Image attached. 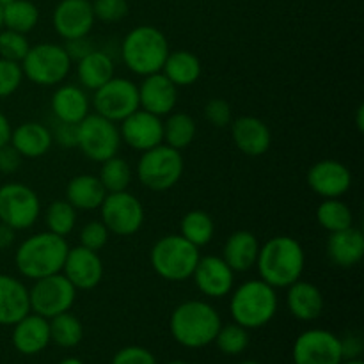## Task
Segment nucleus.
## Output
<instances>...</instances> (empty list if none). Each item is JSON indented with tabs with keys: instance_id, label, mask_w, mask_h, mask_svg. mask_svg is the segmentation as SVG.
Masks as SVG:
<instances>
[{
	"instance_id": "79ce46f5",
	"label": "nucleus",
	"mask_w": 364,
	"mask_h": 364,
	"mask_svg": "<svg viewBox=\"0 0 364 364\" xmlns=\"http://www.w3.org/2000/svg\"><path fill=\"white\" fill-rule=\"evenodd\" d=\"M109 237L110 231L107 230V226L102 220H89V223L84 224V228L80 230V235H78V242H80V244L78 245L98 252L109 244Z\"/></svg>"
},
{
	"instance_id": "39448f33",
	"label": "nucleus",
	"mask_w": 364,
	"mask_h": 364,
	"mask_svg": "<svg viewBox=\"0 0 364 364\" xmlns=\"http://www.w3.org/2000/svg\"><path fill=\"white\" fill-rule=\"evenodd\" d=\"M169 52L166 34L153 25H139L132 28L121 45L124 66L139 77H148L162 71Z\"/></svg>"
},
{
	"instance_id": "f8f14e48",
	"label": "nucleus",
	"mask_w": 364,
	"mask_h": 364,
	"mask_svg": "<svg viewBox=\"0 0 364 364\" xmlns=\"http://www.w3.org/2000/svg\"><path fill=\"white\" fill-rule=\"evenodd\" d=\"M98 210L102 213L100 220L105 224L107 230L119 237H132L137 233L146 219L142 203L128 191L107 194Z\"/></svg>"
},
{
	"instance_id": "423d86ee",
	"label": "nucleus",
	"mask_w": 364,
	"mask_h": 364,
	"mask_svg": "<svg viewBox=\"0 0 364 364\" xmlns=\"http://www.w3.org/2000/svg\"><path fill=\"white\" fill-rule=\"evenodd\" d=\"M199 258V249L180 233L159 238L149 251V263L155 274L171 283L191 279Z\"/></svg>"
},
{
	"instance_id": "dca6fc26",
	"label": "nucleus",
	"mask_w": 364,
	"mask_h": 364,
	"mask_svg": "<svg viewBox=\"0 0 364 364\" xmlns=\"http://www.w3.org/2000/svg\"><path fill=\"white\" fill-rule=\"evenodd\" d=\"M91 0H60L52 14V23L63 39L87 38L95 27Z\"/></svg>"
},
{
	"instance_id": "49530a36",
	"label": "nucleus",
	"mask_w": 364,
	"mask_h": 364,
	"mask_svg": "<svg viewBox=\"0 0 364 364\" xmlns=\"http://www.w3.org/2000/svg\"><path fill=\"white\" fill-rule=\"evenodd\" d=\"M77 124L55 121V127H53L52 130L53 142H57V144L63 146V148H77Z\"/></svg>"
},
{
	"instance_id": "58836bf2",
	"label": "nucleus",
	"mask_w": 364,
	"mask_h": 364,
	"mask_svg": "<svg viewBox=\"0 0 364 364\" xmlns=\"http://www.w3.org/2000/svg\"><path fill=\"white\" fill-rule=\"evenodd\" d=\"M213 343L217 345L223 354L226 355H240L247 350L251 338H249V331L245 327L238 326V323H226L220 326L219 333H217Z\"/></svg>"
},
{
	"instance_id": "4be33fe9",
	"label": "nucleus",
	"mask_w": 364,
	"mask_h": 364,
	"mask_svg": "<svg viewBox=\"0 0 364 364\" xmlns=\"http://www.w3.org/2000/svg\"><path fill=\"white\" fill-rule=\"evenodd\" d=\"M11 340H13V347L21 355L41 354L52 343L48 318L31 311L14 323Z\"/></svg>"
},
{
	"instance_id": "c85d7f7f",
	"label": "nucleus",
	"mask_w": 364,
	"mask_h": 364,
	"mask_svg": "<svg viewBox=\"0 0 364 364\" xmlns=\"http://www.w3.org/2000/svg\"><path fill=\"white\" fill-rule=\"evenodd\" d=\"M107 191L95 174H77L66 185V201L80 212H92L102 206Z\"/></svg>"
},
{
	"instance_id": "e433bc0d",
	"label": "nucleus",
	"mask_w": 364,
	"mask_h": 364,
	"mask_svg": "<svg viewBox=\"0 0 364 364\" xmlns=\"http://www.w3.org/2000/svg\"><path fill=\"white\" fill-rule=\"evenodd\" d=\"M98 178L102 181L103 188L107 191V194H110V192L128 191L134 173H132V167L127 160L114 155L109 160H105V162H102Z\"/></svg>"
},
{
	"instance_id": "a18cd8bd",
	"label": "nucleus",
	"mask_w": 364,
	"mask_h": 364,
	"mask_svg": "<svg viewBox=\"0 0 364 364\" xmlns=\"http://www.w3.org/2000/svg\"><path fill=\"white\" fill-rule=\"evenodd\" d=\"M110 364H156V358L151 350L139 345H128L116 352Z\"/></svg>"
},
{
	"instance_id": "7ed1b4c3",
	"label": "nucleus",
	"mask_w": 364,
	"mask_h": 364,
	"mask_svg": "<svg viewBox=\"0 0 364 364\" xmlns=\"http://www.w3.org/2000/svg\"><path fill=\"white\" fill-rule=\"evenodd\" d=\"M68 251H70V245L66 238L50 233V231H41V233L31 235L18 245L14 252V265L25 279H41L52 274L63 272Z\"/></svg>"
},
{
	"instance_id": "a211bd4d",
	"label": "nucleus",
	"mask_w": 364,
	"mask_h": 364,
	"mask_svg": "<svg viewBox=\"0 0 364 364\" xmlns=\"http://www.w3.org/2000/svg\"><path fill=\"white\" fill-rule=\"evenodd\" d=\"M196 287L210 299H220L235 288V272L220 256H201L192 274Z\"/></svg>"
},
{
	"instance_id": "72a5a7b5",
	"label": "nucleus",
	"mask_w": 364,
	"mask_h": 364,
	"mask_svg": "<svg viewBox=\"0 0 364 364\" xmlns=\"http://www.w3.org/2000/svg\"><path fill=\"white\" fill-rule=\"evenodd\" d=\"M180 235L198 249L205 247L212 242L215 235L213 219L203 210H191L183 215L180 223Z\"/></svg>"
},
{
	"instance_id": "4c0bfd02",
	"label": "nucleus",
	"mask_w": 364,
	"mask_h": 364,
	"mask_svg": "<svg viewBox=\"0 0 364 364\" xmlns=\"http://www.w3.org/2000/svg\"><path fill=\"white\" fill-rule=\"evenodd\" d=\"M45 224L46 231L66 238L77 226V210L66 199H57L46 206Z\"/></svg>"
},
{
	"instance_id": "052dcab7",
	"label": "nucleus",
	"mask_w": 364,
	"mask_h": 364,
	"mask_svg": "<svg viewBox=\"0 0 364 364\" xmlns=\"http://www.w3.org/2000/svg\"><path fill=\"white\" fill-rule=\"evenodd\" d=\"M167 364H188V363H183V361H171V363H167Z\"/></svg>"
},
{
	"instance_id": "473e14b6",
	"label": "nucleus",
	"mask_w": 364,
	"mask_h": 364,
	"mask_svg": "<svg viewBox=\"0 0 364 364\" xmlns=\"http://www.w3.org/2000/svg\"><path fill=\"white\" fill-rule=\"evenodd\" d=\"M316 223L320 224L322 230L336 233V231L354 226V213H352L350 206L341 201L340 198L322 199V203L316 206Z\"/></svg>"
},
{
	"instance_id": "09e8293b",
	"label": "nucleus",
	"mask_w": 364,
	"mask_h": 364,
	"mask_svg": "<svg viewBox=\"0 0 364 364\" xmlns=\"http://www.w3.org/2000/svg\"><path fill=\"white\" fill-rule=\"evenodd\" d=\"M340 341L343 359H361L363 340L358 334H348L347 338H340Z\"/></svg>"
},
{
	"instance_id": "4d7b16f0",
	"label": "nucleus",
	"mask_w": 364,
	"mask_h": 364,
	"mask_svg": "<svg viewBox=\"0 0 364 364\" xmlns=\"http://www.w3.org/2000/svg\"><path fill=\"white\" fill-rule=\"evenodd\" d=\"M4 28V20H2V6H0V31Z\"/></svg>"
},
{
	"instance_id": "603ef678",
	"label": "nucleus",
	"mask_w": 364,
	"mask_h": 364,
	"mask_svg": "<svg viewBox=\"0 0 364 364\" xmlns=\"http://www.w3.org/2000/svg\"><path fill=\"white\" fill-rule=\"evenodd\" d=\"M11 132H13V127H11L9 117L0 110V146L7 144L11 141Z\"/></svg>"
},
{
	"instance_id": "b1692460",
	"label": "nucleus",
	"mask_w": 364,
	"mask_h": 364,
	"mask_svg": "<svg viewBox=\"0 0 364 364\" xmlns=\"http://www.w3.org/2000/svg\"><path fill=\"white\" fill-rule=\"evenodd\" d=\"M31 313L28 288L23 281L0 274V326L13 327L18 320Z\"/></svg>"
},
{
	"instance_id": "6e6552de",
	"label": "nucleus",
	"mask_w": 364,
	"mask_h": 364,
	"mask_svg": "<svg viewBox=\"0 0 364 364\" xmlns=\"http://www.w3.org/2000/svg\"><path fill=\"white\" fill-rule=\"evenodd\" d=\"M185 160L181 151L167 144L142 151L137 164V178L142 187L153 192H166L176 187L183 176Z\"/></svg>"
},
{
	"instance_id": "bb28decb",
	"label": "nucleus",
	"mask_w": 364,
	"mask_h": 364,
	"mask_svg": "<svg viewBox=\"0 0 364 364\" xmlns=\"http://www.w3.org/2000/svg\"><path fill=\"white\" fill-rule=\"evenodd\" d=\"M327 256L331 263L340 269H352L361 263L364 256V235L361 230L350 226L347 230L329 233Z\"/></svg>"
},
{
	"instance_id": "a878e982",
	"label": "nucleus",
	"mask_w": 364,
	"mask_h": 364,
	"mask_svg": "<svg viewBox=\"0 0 364 364\" xmlns=\"http://www.w3.org/2000/svg\"><path fill=\"white\" fill-rule=\"evenodd\" d=\"M287 308L294 318L313 322L323 313V294L309 281H295L287 288Z\"/></svg>"
},
{
	"instance_id": "6ab92c4d",
	"label": "nucleus",
	"mask_w": 364,
	"mask_h": 364,
	"mask_svg": "<svg viewBox=\"0 0 364 364\" xmlns=\"http://www.w3.org/2000/svg\"><path fill=\"white\" fill-rule=\"evenodd\" d=\"M63 274L77 290H92L103 279V262L96 251L77 245L68 251Z\"/></svg>"
},
{
	"instance_id": "5701e85b",
	"label": "nucleus",
	"mask_w": 364,
	"mask_h": 364,
	"mask_svg": "<svg viewBox=\"0 0 364 364\" xmlns=\"http://www.w3.org/2000/svg\"><path fill=\"white\" fill-rule=\"evenodd\" d=\"M50 109L55 121L78 124L85 116L91 114V100L80 85L63 84L53 91Z\"/></svg>"
},
{
	"instance_id": "13d9d810",
	"label": "nucleus",
	"mask_w": 364,
	"mask_h": 364,
	"mask_svg": "<svg viewBox=\"0 0 364 364\" xmlns=\"http://www.w3.org/2000/svg\"><path fill=\"white\" fill-rule=\"evenodd\" d=\"M13 2V0H0V6H6V4Z\"/></svg>"
},
{
	"instance_id": "c03bdc74",
	"label": "nucleus",
	"mask_w": 364,
	"mask_h": 364,
	"mask_svg": "<svg viewBox=\"0 0 364 364\" xmlns=\"http://www.w3.org/2000/svg\"><path fill=\"white\" fill-rule=\"evenodd\" d=\"M203 114H205V119L215 128H226L233 121V109L223 98H213L206 102Z\"/></svg>"
},
{
	"instance_id": "5fc2aeb1",
	"label": "nucleus",
	"mask_w": 364,
	"mask_h": 364,
	"mask_svg": "<svg viewBox=\"0 0 364 364\" xmlns=\"http://www.w3.org/2000/svg\"><path fill=\"white\" fill-rule=\"evenodd\" d=\"M59 364H84V363H82L78 358H66V359H63Z\"/></svg>"
},
{
	"instance_id": "2f4dec72",
	"label": "nucleus",
	"mask_w": 364,
	"mask_h": 364,
	"mask_svg": "<svg viewBox=\"0 0 364 364\" xmlns=\"http://www.w3.org/2000/svg\"><path fill=\"white\" fill-rule=\"evenodd\" d=\"M196 134H198V127H196V121L191 114L173 110L166 116V121H164V144L181 151V149L188 148L194 142Z\"/></svg>"
},
{
	"instance_id": "0eeeda50",
	"label": "nucleus",
	"mask_w": 364,
	"mask_h": 364,
	"mask_svg": "<svg viewBox=\"0 0 364 364\" xmlns=\"http://www.w3.org/2000/svg\"><path fill=\"white\" fill-rule=\"evenodd\" d=\"M21 71L28 82L41 87H52L66 80L73 60L68 55L64 45L57 43H38L31 46L21 60Z\"/></svg>"
},
{
	"instance_id": "2eb2a0df",
	"label": "nucleus",
	"mask_w": 364,
	"mask_h": 364,
	"mask_svg": "<svg viewBox=\"0 0 364 364\" xmlns=\"http://www.w3.org/2000/svg\"><path fill=\"white\" fill-rule=\"evenodd\" d=\"M121 141L135 151H148L164 142L162 117L137 109L119 123Z\"/></svg>"
},
{
	"instance_id": "4468645a",
	"label": "nucleus",
	"mask_w": 364,
	"mask_h": 364,
	"mask_svg": "<svg viewBox=\"0 0 364 364\" xmlns=\"http://www.w3.org/2000/svg\"><path fill=\"white\" fill-rule=\"evenodd\" d=\"M294 364H341V341L327 329H308L301 333L291 348Z\"/></svg>"
},
{
	"instance_id": "8fccbe9b",
	"label": "nucleus",
	"mask_w": 364,
	"mask_h": 364,
	"mask_svg": "<svg viewBox=\"0 0 364 364\" xmlns=\"http://www.w3.org/2000/svg\"><path fill=\"white\" fill-rule=\"evenodd\" d=\"M64 48H66L70 59L73 60V63H77L78 59L87 55L91 50H95V46L87 41V38H78V39H70V41H66Z\"/></svg>"
},
{
	"instance_id": "a19ab883",
	"label": "nucleus",
	"mask_w": 364,
	"mask_h": 364,
	"mask_svg": "<svg viewBox=\"0 0 364 364\" xmlns=\"http://www.w3.org/2000/svg\"><path fill=\"white\" fill-rule=\"evenodd\" d=\"M23 78L20 63L0 57V100L13 96L20 89Z\"/></svg>"
},
{
	"instance_id": "bf43d9fd",
	"label": "nucleus",
	"mask_w": 364,
	"mask_h": 364,
	"mask_svg": "<svg viewBox=\"0 0 364 364\" xmlns=\"http://www.w3.org/2000/svg\"><path fill=\"white\" fill-rule=\"evenodd\" d=\"M240 364H262V363H258V361H244V363H240Z\"/></svg>"
},
{
	"instance_id": "9b49d317",
	"label": "nucleus",
	"mask_w": 364,
	"mask_h": 364,
	"mask_svg": "<svg viewBox=\"0 0 364 364\" xmlns=\"http://www.w3.org/2000/svg\"><path fill=\"white\" fill-rule=\"evenodd\" d=\"M41 215V201L31 187L23 183H6L0 187V223L13 230H31Z\"/></svg>"
},
{
	"instance_id": "c756f323",
	"label": "nucleus",
	"mask_w": 364,
	"mask_h": 364,
	"mask_svg": "<svg viewBox=\"0 0 364 364\" xmlns=\"http://www.w3.org/2000/svg\"><path fill=\"white\" fill-rule=\"evenodd\" d=\"M114 60L103 50H91L87 55L77 60V77L84 89L96 91L114 77Z\"/></svg>"
},
{
	"instance_id": "7c9ffc66",
	"label": "nucleus",
	"mask_w": 364,
	"mask_h": 364,
	"mask_svg": "<svg viewBox=\"0 0 364 364\" xmlns=\"http://www.w3.org/2000/svg\"><path fill=\"white\" fill-rule=\"evenodd\" d=\"M201 60L196 53L188 52V50H174L169 52L166 63L162 66V73L180 87H188V85L196 84L201 77Z\"/></svg>"
},
{
	"instance_id": "aec40b11",
	"label": "nucleus",
	"mask_w": 364,
	"mask_h": 364,
	"mask_svg": "<svg viewBox=\"0 0 364 364\" xmlns=\"http://www.w3.org/2000/svg\"><path fill=\"white\" fill-rule=\"evenodd\" d=\"M139 89V109L148 110L155 116L164 117L176 110L178 87L162 73H153L142 77Z\"/></svg>"
},
{
	"instance_id": "de8ad7c7",
	"label": "nucleus",
	"mask_w": 364,
	"mask_h": 364,
	"mask_svg": "<svg viewBox=\"0 0 364 364\" xmlns=\"http://www.w3.org/2000/svg\"><path fill=\"white\" fill-rule=\"evenodd\" d=\"M21 159L20 153L11 146V142L0 146V173L2 174H14L18 169H20Z\"/></svg>"
},
{
	"instance_id": "ea45409f",
	"label": "nucleus",
	"mask_w": 364,
	"mask_h": 364,
	"mask_svg": "<svg viewBox=\"0 0 364 364\" xmlns=\"http://www.w3.org/2000/svg\"><path fill=\"white\" fill-rule=\"evenodd\" d=\"M28 48H31V43H28L27 34H20V32L9 31V28L0 31V57L2 59L21 63L23 57L27 55Z\"/></svg>"
},
{
	"instance_id": "412c9836",
	"label": "nucleus",
	"mask_w": 364,
	"mask_h": 364,
	"mask_svg": "<svg viewBox=\"0 0 364 364\" xmlns=\"http://www.w3.org/2000/svg\"><path fill=\"white\" fill-rule=\"evenodd\" d=\"M233 144L245 156H263L272 144L269 124L256 116H240L230 124Z\"/></svg>"
},
{
	"instance_id": "3c124183",
	"label": "nucleus",
	"mask_w": 364,
	"mask_h": 364,
	"mask_svg": "<svg viewBox=\"0 0 364 364\" xmlns=\"http://www.w3.org/2000/svg\"><path fill=\"white\" fill-rule=\"evenodd\" d=\"M14 240H16V230H13L7 224L0 223V251L9 249L14 244Z\"/></svg>"
},
{
	"instance_id": "f3484780",
	"label": "nucleus",
	"mask_w": 364,
	"mask_h": 364,
	"mask_svg": "<svg viewBox=\"0 0 364 364\" xmlns=\"http://www.w3.org/2000/svg\"><path fill=\"white\" fill-rule=\"evenodd\" d=\"M308 187L322 199L341 198L352 187V173L345 164L327 159L313 164L308 171Z\"/></svg>"
},
{
	"instance_id": "f704fd0d",
	"label": "nucleus",
	"mask_w": 364,
	"mask_h": 364,
	"mask_svg": "<svg viewBox=\"0 0 364 364\" xmlns=\"http://www.w3.org/2000/svg\"><path fill=\"white\" fill-rule=\"evenodd\" d=\"M4 28L28 34L39 21V9L31 0H13L2 6Z\"/></svg>"
},
{
	"instance_id": "1a4fd4ad",
	"label": "nucleus",
	"mask_w": 364,
	"mask_h": 364,
	"mask_svg": "<svg viewBox=\"0 0 364 364\" xmlns=\"http://www.w3.org/2000/svg\"><path fill=\"white\" fill-rule=\"evenodd\" d=\"M77 128V148L92 162L102 164L119 153L123 141L119 127L114 121L95 112L85 116Z\"/></svg>"
},
{
	"instance_id": "393cba45",
	"label": "nucleus",
	"mask_w": 364,
	"mask_h": 364,
	"mask_svg": "<svg viewBox=\"0 0 364 364\" xmlns=\"http://www.w3.org/2000/svg\"><path fill=\"white\" fill-rule=\"evenodd\" d=\"M11 146L21 159H41L53 144L52 130L38 121H25L11 132Z\"/></svg>"
},
{
	"instance_id": "864d4df0",
	"label": "nucleus",
	"mask_w": 364,
	"mask_h": 364,
	"mask_svg": "<svg viewBox=\"0 0 364 364\" xmlns=\"http://www.w3.org/2000/svg\"><path fill=\"white\" fill-rule=\"evenodd\" d=\"M363 114H364V107L359 105L358 107V128H359V130H363V124H364Z\"/></svg>"
},
{
	"instance_id": "20e7f679",
	"label": "nucleus",
	"mask_w": 364,
	"mask_h": 364,
	"mask_svg": "<svg viewBox=\"0 0 364 364\" xmlns=\"http://www.w3.org/2000/svg\"><path fill=\"white\" fill-rule=\"evenodd\" d=\"M230 315L235 323L247 331L269 326L276 316L279 301L276 288L263 279H249L231 290Z\"/></svg>"
},
{
	"instance_id": "cd10ccee",
	"label": "nucleus",
	"mask_w": 364,
	"mask_h": 364,
	"mask_svg": "<svg viewBox=\"0 0 364 364\" xmlns=\"http://www.w3.org/2000/svg\"><path fill=\"white\" fill-rule=\"evenodd\" d=\"M259 252V242L255 233L247 230L233 231L226 238V244L223 247L220 258L230 265L235 274L249 272L256 265Z\"/></svg>"
},
{
	"instance_id": "f03ea898",
	"label": "nucleus",
	"mask_w": 364,
	"mask_h": 364,
	"mask_svg": "<svg viewBox=\"0 0 364 364\" xmlns=\"http://www.w3.org/2000/svg\"><path fill=\"white\" fill-rule=\"evenodd\" d=\"M223 326L219 311L206 301H185L173 309L169 331L173 340L185 348H205L213 343Z\"/></svg>"
},
{
	"instance_id": "ddd939ff",
	"label": "nucleus",
	"mask_w": 364,
	"mask_h": 364,
	"mask_svg": "<svg viewBox=\"0 0 364 364\" xmlns=\"http://www.w3.org/2000/svg\"><path fill=\"white\" fill-rule=\"evenodd\" d=\"M95 112L119 124L124 117L139 109L137 84L128 78L112 77L95 91L91 100Z\"/></svg>"
},
{
	"instance_id": "f257e3e1",
	"label": "nucleus",
	"mask_w": 364,
	"mask_h": 364,
	"mask_svg": "<svg viewBox=\"0 0 364 364\" xmlns=\"http://www.w3.org/2000/svg\"><path fill=\"white\" fill-rule=\"evenodd\" d=\"M259 279L272 288H288L304 274L306 252L301 242L288 235H277L259 245L256 259Z\"/></svg>"
},
{
	"instance_id": "37998d69",
	"label": "nucleus",
	"mask_w": 364,
	"mask_h": 364,
	"mask_svg": "<svg viewBox=\"0 0 364 364\" xmlns=\"http://www.w3.org/2000/svg\"><path fill=\"white\" fill-rule=\"evenodd\" d=\"M92 13L103 23H116L128 14L127 0H92Z\"/></svg>"
},
{
	"instance_id": "6e6d98bb",
	"label": "nucleus",
	"mask_w": 364,
	"mask_h": 364,
	"mask_svg": "<svg viewBox=\"0 0 364 364\" xmlns=\"http://www.w3.org/2000/svg\"><path fill=\"white\" fill-rule=\"evenodd\" d=\"M341 364H364V363L361 361V359H345Z\"/></svg>"
},
{
	"instance_id": "c9c22d12",
	"label": "nucleus",
	"mask_w": 364,
	"mask_h": 364,
	"mask_svg": "<svg viewBox=\"0 0 364 364\" xmlns=\"http://www.w3.org/2000/svg\"><path fill=\"white\" fill-rule=\"evenodd\" d=\"M50 322V338L60 348H73L84 338V326L73 313L66 311L53 316Z\"/></svg>"
},
{
	"instance_id": "9d476101",
	"label": "nucleus",
	"mask_w": 364,
	"mask_h": 364,
	"mask_svg": "<svg viewBox=\"0 0 364 364\" xmlns=\"http://www.w3.org/2000/svg\"><path fill=\"white\" fill-rule=\"evenodd\" d=\"M77 291V288L63 272L36 279L34 284L28 288L31 311L48 320L53 318L73 308Z\"/></svg>"
}]
</instances>
